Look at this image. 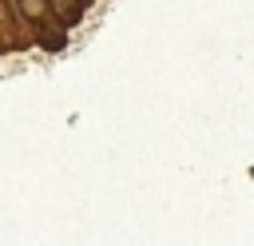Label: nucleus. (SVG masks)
<instances>
[{"instance_id": "f257e3e1", "label": "nucleus", "mask_w": 254, "mask_h": 246, "mask_svg": "<svg viewBox=\"0 0 254 246\" xmlns=\"http://www.w3.org/2000/svg\"><path fill=\"white\" fill-rule=\"evenodd\" d=\"M12 4H16V12L24 20H36L40 28H44V16H52V4L48 0H12Z\"/></svg>"}]
</instances>
